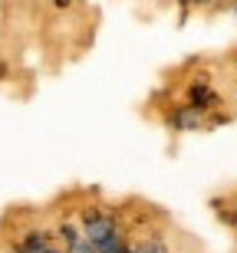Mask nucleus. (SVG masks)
<instances>
[{"label":"nucleus","mask_w":237,"mask_h":253,"mask_svg":"<svg viewBox=\"0 0 237 253\" xmlns=\"http://www.w3.org/2000/svg\"><path fill=\"white\" fill-rule=\"evenodd\" d=\"M10 253H23V250H17V247H13V250H10Z\"/></svg>","instance_id":"13"},{"label":"nucleus","mask_w":237,"mask_h":253,"mask_svg":"<svg viewBox=\"0 0 237 253\" xmlns=\"http://www.w3.org/2000/svg\"><path fill=\"white\" fill-rule=\"evenodd\" d=\"M234 73H237V56H234Z\"/></svg>","instance_id":"14"},{"label":"nucleus","mask_w":237,"mask_h":253,"mask_svg":"<svg viewBox=\"0 0 237 253\" xmlns=\"http://www.w3.org/2000/svg\"><path fill=\"white\" fill-rule=\"evenodd\" d=\"M79 227H83V237L93 247H99L102 240H109L112 234H119V230H122V224H119L115 211H109V207H95V204L79 211Z\"/></svg>","instance_id":"1"},{"label":"nucleus","mask_w":237,"mask_h":253,"mask_svg":"<svg viewBox=\"0 0 237 253\" xmlns=\"http://www.w3.org/2000/svg\"><path fill=\"white\" fill-rule=\"evenodd\" d=\"M231 10H234V17H237V0H234V3H231Z\"/></svg>","instance_id":"12"},{"label":"nucleus","mask_w":237,"mask_h":253,"mask_svg":"<svg viewBox=\"0 0 237 253\" xmlns=\"http://www.w3.org/2000/svg\"><path fill=\"white\" fill-rule=\"evenodd\" d=\"M43 253H66V250H63V247L56 244V247H49V250H43Z\"/></svg>","instance_id":"8"},{"label":"nucleus","mask_w":237,"mask_h":253,"mask_svg":"<svg viewBox=\"0 0 237 253\" xmlns=\"http://www.w3.org/2000/svg\"><path fill=\"white\" fill-rule=\"evenodd\" d=\"M185 102H188L191 109H198V112L211 115V112H218V109H221L224 99H221V92L208 83V79H194V83L188 85V92H185Z\"/></svg>","instance_id":"2"},{"label":"nucleus","mask_w":237,"mask_h":253,"mask_svg":"<svg viewBox=\"0 0 237 253\" xmlns=\"http://www.w3.org/2000/svg\"><path fill=\"white\" fill-rule=\"evenodd\" d=\"M181 7H211L214 0H178Z\"/></svg>","instance_id":"6"},{"label":"nucleus","mask_w":237,"mask_h":253,"mask_svg":"<svg viewBox=\"0 0 237 253\" xmlns=\"http://www.w3.org/2000/svg\"><path fill=\"white\" fill-rule=\"evenodd\" d=\"M129 244H132V240H129ZM132 247H135V253H168V240H165V237H155V234L135 240Z\"/></svg>","instance_id":"5"},{"label":"nucleus","mask_w":237,"mask_h":253,"mask_svg":"<svg viewBox=\"0 0 237 253\" xmlns=\"http://www.w3.org/2000/svg\"><path fill=\"white\" fill-rule=\"evenodd\" d=\"M69 3H73V0H53V7H59V10H66Z\"/></svg>","instance_id":"7"},{"label":"nucleus","mask_w":237,"mask_h":253,"mask_svg":"<svg viewBox=\"0 0 237 253\" xmlns=\"http://www.w3.org/2000/svg\"><path fill=\"white\" fill-rule=\"evenodd\" d=\"M3 76H7V63H0V79H3Z\"/></svg>","instance_id":"10"},{"label":"nucleus","mask_w":237,"mask_h":253,"mask_svg":"<svg viewBox=\"0 0 237 253\" xmlns=\"http://www.w3.org/2000/svg\"><path fill=\"white\" fill-rule=\"evenodd\" d=\"M165 122H168L171 131H201V128H208V115L198 112V109H191V105L185 102V105H171L168 115H165Z\"/></svg>","instance_id":"3"},{"label":"nucleus","mask_w":237,"mask_h":253,"mask_svg":"<svg viewBox=\"0 0 237 253\" xmlns=\"http://www.w3.org/2000/svg\"><path fill=\"white\" fill-rule=\"evenodd\" d=\"M119 253H135V247H132V244H125V247H122Z\"/></svg>","instance_id":"9"},{"label":"nucleus","mask_w":237,"mask_h":253,"mask_svg":"<svg viewBox=\"0 0 237 253\" xmlns=\"http://www.w3.org/2000/svg\"><path fill=\"white\" fill-rule=\"evenodd\" d=\"M231 204H234V211H237V191H234V194H231Z\"/></svg>","instance_id":"11"},{"label":"nucleus","mask_w":237,"mask_h":253,"mask_svg":"<svg viewBox=\"0 0 237 253\" xmlns=\"http://www.w3.org/2000/svg\"><path fill=\"white\" fill-rule=\"evenodd\" d=\"M49 247H56V230H49V227H30L17 240V250L23 253H43Z\"/></svg>","instance_id":"4"}]
</instances>
